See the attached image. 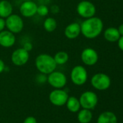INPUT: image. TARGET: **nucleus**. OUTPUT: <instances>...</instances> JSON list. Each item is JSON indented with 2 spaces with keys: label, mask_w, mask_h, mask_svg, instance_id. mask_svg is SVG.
<instances>
[{
  "label": "nucleus",
  "mask_w": 123,
  "mask_h": 123,
  "mask_svg": "<svg viewBox=\"0 0 123 123\" xmlns=\"http://www.w3.org/2000/svg\"><path fill=\"white\" fill-rule=\"evenodd\" d=\"M49 12V8L47 5L44 4H38L37 7V12L36 14L39 15L40 17H46L48 15Z\"/></svg>",
  "instance_id": "4be33fe9"
},
{
  "label": "nucleus",
  "mask_w": 123,
  "mask_h": 123,
  "mask_svg": "<svg viewBox=\"0 0 123 123\" xmlns=\"http://www.w3.org/2000/svg\"><path fill=\"white\" fill-rule=\"evenodd\" d=\"M76 11L79 16L88 19L94 17L96 9L95 5L92 2L87 0H83L78 4Z\"/></svg>",
  "instance_id": "20e7f679"
},
{
  "label": "nucleus",
  "mask_w": 123,
  "mask_h": 123,
  "mask_svg": "<svg viewBox=\"0 0 123 123\" xmlns=\"http://www.w3.org/2000/svg\"><path fill=\"white\" fill-rule=\"evenodd\" d=\"M104 24L99 17H92L86 19L80 24L81 34L88 39L98 37L102 32Z\"/></svg>",
  "instance_id": "f257e3e1"
},
{
  "label": "nucleus",
  "mask_w": 123,
  "mask_h": 123,
  "mask_svg": "<svg viewBox=\"0 0 123 123\" xmlns=\"http://www.w3.org/2000/svg\"><path fill=\"white\" fill-rule=\"evenodd\" d=\"M49 11H51L53 14H57V13L59 12V7L57 5L54 4V5H52V6H51Z\"/></svg>",
  "instance_id": "a878e982"
},
{
  "label": "nucleus",
  "mask_w": 123,
  "mask_h": 123,
  "mask_svg": "<svg viewBox=\"0 0 123 123\" xmlns=\"http://www.w3.org/2000/svg\"><path fill=\"white\" fill-rule=\"evenodd\" d=\"M16 42L15 35L7 30L0 32V45L5 48L12 47Z\"/></svg>",
  "instance_id": "ddd939ff"
},
{
  "label": "nucleus",
  "mask_w": 123,
  "mask_h": 123,
  "mask_svg": "<svg viewBox=\"0 0 123 123\" xmlns=\"http://www.w3.org/2000/svg\"><path fill=\"white\" fill-rule=\"evenodd\" d=\"M47 81L52 87L55 89H62L66 85L67 79L62 72L54 71L48 74Z\"/></svg>",
  "instance_id": "0eeeda50"
},
{
  "label": "nucleus",
  "mask_w": 123,
  "mask_h": 123,
  "mask_svg": "<svg viewBox=\"0 0 123 123\" xmlns=\"http://www.w3.org/2000/svg\"><path fill=\"white\" fill-rule=\"evenodd\" d=\"M43 29L48 32H52L55 31L57 27V22L53 17H46L43 23Z\"/></svg>",
  "instance_id": "aec40b11"
},
{
  "label": "nucleus",
  "mask_w": 123,
  "mask_h": 123,
  "mask_svg": "<svg viewBox=\"0 0 123 123\" xmlns=\"http://www.w3.org/2000/svg\"><path fill=\"white\" fill-rule=\"evenodd\" d=\"M33 47V45L32 43H31V42H30V41H27V42H25V43L23 44V45H22V48H23L25 50H27V51L30 52V51H31V50H32Z\"/></svg>",
  "instance_id": "5701e85b"
},
{
  "label": "nucleus",
  "mask_w": 123,
  "mask_h": 123,
  "mask_svg": "<svg viewBox=\"0 0 123 123\" xmlns=\"http://www.w3.org/2000/svg\"><path fill=\"white\" fill-rule=\"evenodd\" d=\"M7 30L14 34L20 33L24 28V21L22 17L17 14H12L5 19Z\"/></svg>",
  "instance_id": "7ed1b4c3"
},
{
  "label": "nucleus",
  "mask_w": 123,
  "mask_h": 123,
  "mask_svg": "<svg viewBox=\"0 0 123 123\" xmlns=\"http://www.w3.org/2000/svg\"><path fill=\"white\" fill-rule=\"evenodd\" d=\"M93 117L92 112L87 109H83L78 114V120L80 123H89Z\"/></svg>",
  "instance_id": "6ab92c4d"
},
{
  "label": "nucleus",
  "mask_w": 123,
  "mask_h": 123,
  "mask_svg": "<svg viewBox=\"0 0 123 123\" xmlns=\"http://www.w3.org/2000/svg\"><path fill=\"white\" fill-rule=\"evenodd\" d=\"M117 118L112 112H104L101 113L97 120V123H117Z\"/></svg>",
  "instance_id": "f3484780"
},
{
  "label": "nucleus",
  "mask_w": 123,
  "mask_h": 123,
  "mask_svg": "<svg viewBox=\"0 0 123 123\" xmlns=\"http://www.w3.org/2000/svg\"><path fill=\"white\" fill-rule=\"evenodd\" d=\"M5 69V63L0 58V74H1Z\"/></svg>",
  "instance_id": "c85d7f7f"
},
{
  "label": "nucleus",
  "mask_w": 123,
  "mask_h": 123,
  "mask_svg": "<svg viewBox=\"0 0 123 123\" xmlns=\"http://www.w3.org/2000/svg\"><path fill=\"white\" fill-rule=\"evenodd\" d=\"M6 27L5 25V19L0 17V32L3 31Z\"/></svg>",
  "instance_id": "bb28decb"
},
{
  "label": "nucleus",
  "mask_w": 123,
  "mask_h": 123,
  "mask_svg": "<svg viewBox=\"0 0 123 123\" xmlns=\"http://www.w3.org/2000/svg\"><path fill=\"white\" fill-rule=\"evenodd\" d=\"M65 36L70 40L77 38L80 34V24L78 22H72L66 26L64 30Z\"/></svg>",
  "instance_id": "4468645a"
},
{
  "label": "nucleus",
  "mask_w": 123,
  "mask_h": 123,
  "mask_svg": "<svg viewBox=\"0 0 123 123\" xmlns=\"http://www.w3.org/2000/svg\"><path fill=\"white\" fill-rule=\"evenodd\" d=\"M91 85L96 89L104 91L107 89L111 85L110 78L105 74L99 73L94 75L91 80Z\"/></svg>",
  "instance_id": "423d86ee"
},
{
  "label": "nucleus",
  "mask_w": 123,
  "mask_h": 123,
  "mask_svg": "<svg viewBox=\"0 0 123 123\" xmlns=\"http://www.w3.org/2000/svg\"><path fill=\"white\" fill-rule=\"evenodd\" d=\"M104 36L109 42H117L120 37V34L117 28L109 27L104 31Z\"/></svg>",
  "instance_id": "dca6fc26"
},
{
  "label": "nucleus",
  "mask_w": 123,
  "mask_h": 123,
  "mask_svg": "<svg viewBox=\"0 0 123 123\" xmlns=\"http://www.w3.org/2000/svg\"><path fill=\"white\" fill-rule=\"evenodd\" d=\"M37 80L40 83H44L46 81H47V76H46V74H43L40 73V74H38L37 76Z\"/></svg>",
  "instance_id": "b1692460"
},
{
  "label": "nucleus",
  "mask_w": 123,
  "mask_h": 123,
  "mask_svg": "<svg viewBox=\"0 0 123 123\" xmlns=\"http://www.w3.org/2000/svg\"><path fill=\"white\" fill-rule=\"evenodd\" d=\"M118 46L119 48L123 51V36H121L118 40Z\"/></svg>",
  "instance_id": "cd10ccee"
},
{
  "label": "nucleus",
  "mask_w": 123,
  "mask_h": 123,
  "mask_svg": "<svg viewBox=\"0 0 123 123\" xmlns=\"http://www.w3.org/2000/svg\"><path fill=\"white\" fill-rule=\"evenodd\" d=\"M33 1V0H22V1Z\"/></svg>",
  "instance_id": "2f4dec72"
},
{
  "label": "nucleus",
  "mask_w": 123,
  "mask_h": 123,
  "mask_svg": "<svg viewBox=\"0 0 123 123\" xmlns=\"http://www.w3.org/2000/svg\"><path fill=\"white\" fill-rule=\"evenodd\" d=\"M69 98L68 94L61 89H56L53 90L49 94L50 102L57 107L63 106L66 104Z\"/></svg>",
  "instance_id": "9d476101"
},
{
  "label": "nucleus",
  "mask_w": 123,
  "mask_h": 123,
  "mask_svg": "<svg viewBox=\"0 0 123 123\" xmlns=\"http://www.w3.org/2000/svg\"><path fill=\"white\" fill-rule=\"evenodd\" d=\"M66 106L67 110L71 112H78L80 110V103L78 99H77L75 97H69L67 102H66Z\"/></svg>",
  "instance_id": "a211bd4d"
},
{
  "label": "nucleus",
  "mask_w": 123,
  "mask_h": 123,
  "mask_svg": "<svg viewBox=\"0 0 123 123\" xmlns=\"http://www.w3.org/2000/svg\"><path fill=\"white\" fill-rule=\"evenodd\" d=\"M23 123H37V120L34 117L29 116L25 119V120L23 121Z\"/></svg>",
  "instance_id": "393cba45"
},
{
  "label": "nucleus",
  "mask_w": 123,
  "mask_h": 123,
  "mask_svg": "<svg viewBox=\"0 0 123 123\" xmlns=\"http://www.w3.org/2000/svg\"><path fill=\"white\" fill-rule=\"evenodd\" d=\"M38 4L34 1H24L20 6L19 10L23 17L30 18L36 14Z\"/></svg>",
  "instance_id": "9b49d317"
},
{
  "label": "nucleus",
  "mask_w": 123,
  "mask_h": 123,
  "mask_svg": "<svg viewBox=\"0 0 123 123\" xmlns=\"http://www.w3.org/2000/svg\"><path fill=\"white\" fill-rule=\"evenodd\" d=\"M117 30H118V31H119V32L120 34V36H123V24L120 25L119 26V27H118Z\"/></svg>",
  "instance_id": "7c9ffc66"
},
{
  "label": "nucleus",
  "mask_w": 123,
  "mask_h": 123,
  "mask_svg": "<svg viewBox=\"0 0 123 123\" xmlns=\"http://www.w3.org/2000/svg\"><path fill=\"white\" fill-rule=\"evenodd\" d=\"M54 59L57 63V65L58 66H61V65H64L65 64L68 60H69V55L67 52L65 51H59L57 52L54 56Z\"/></svg>",
  "instance_id": "412c9836"
},
{
  "label": "nucleus",
  "mask_w": 123,
  "mask_h": 123,
  "mask_svg": "<svg viewBox=\"0 0 123 123\" xmlns=\"http://www.w3.org/2000/svg\"><path fill=\"white\" fill-rule=\"evenodd\" d=\"M80 106L83 109L87 110H93L95 108L98 103V97L96 93L88 91L83 93L79 99Z\"/></svg>",
  "instance_id": "6e6552de"
},
{
  "label": "nucleus",
  "mask_w": 123,
  "mask_h": 123,
  "mask_svg": "<svg viewBox=\"0 0 123 123\" xmlns=\"http://www.w3.org/2000/svg\"><path fill=\"white\" fill-rule=\"evenodd\" d=\"M13 6L8 0L0 1V17L6 19L12 14Z\"/></svg>",
  "instance_id": "2eb2a0df"
},
{
  "label": "nucleus",
  "mask_w": 123,
  "mask_h": 123,
  "mask_svg": "<svg viewBox=\"0 0 123 123\" xmlns=\"http://www.w3.org/2000/svg\"><path fill=\"white\" fill-rule=\"evenodd\" d=\"M70 79L72 83L77 86L83 85L88 79V72L86 69L80 66H75L70 73Z\"/></svg>",
  "instance_id": "39448f33"
},
{
  "label": "nucleus",
  "mask_w": 123,
  "mask_h": 123,
  "mask_svg": "<svg viewBox=\"0 0 123 123\" xmlns=\"http://www.w3.org/2000/svg\"><path fill=\"white\" fill-rule=\"evenodd\" d=\"M30 58V53L23 48L15 49L11 55V61L14 66H22L25 65Z\"/></svg>",
  "instance_id": "1a4fd4ad"
},
{
  "label": "nucleus",
  "mask_w": 123,
  "mask_h": 123,
  "mask_svg": "<svg viewBox=\"0 0 123 123\" xmlns=\"http://www.w3.org/2000/svg\"><path fill=\"white\" fill-rule=\"evenodd\" d=\"M80 58L84 64L87 66H94L99 60V55L94 49L86 48L82 51Z\"/></svg>",
  "instance_id": "f8f14e48"
},
{
  "label": "nucleus",
  "mask_w": 123,
  "mask_h": 123,
  "mask_svg": "<svg viewBox=\"0 0 123 123\" xmlns=\"http://www.w3.org/2000/svg\"><path fill=\"white\" fill-rule=\"evenodd\" d=\"M35 65L40 73L46 75L54 71L57 66L54 57L47 53L39 54L36 58Z\"/></svg>",
  "instance_id": "f03ea898"
},
{
  "label": "nucleus",
  "mask_w": 123,
  "mask_h": 123,
  "mask_svg": "<svg viewBox=\"0 0 123 123\" xmlns=\"http://www.w3.org/2000/svg\"><path fill=\"white\" fill-rule=\"evenodd\" d=\"M39 4H44V5H47L50 3L51 0H37Z\"/></svg>",
  "instance_id": "c756f323"
}]
</instances>
